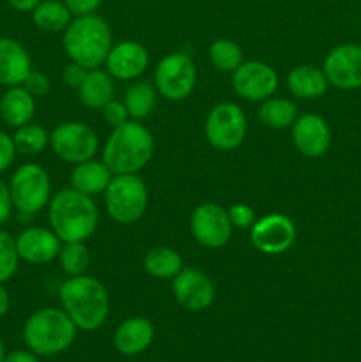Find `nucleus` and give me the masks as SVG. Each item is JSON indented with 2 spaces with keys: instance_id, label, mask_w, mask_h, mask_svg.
<instances>
[{
  "instance_id": "nucleus-32",
  "label": "nucleus",
  "mask_w": 361,
  "mask_h": 362,
  "mask_svg": "<svg viewBox=\"0 0 361 362\" xmlns=\"http://www.w3.org/2000/svg\"><path fill=\"white\" fill-rule=\"evenodd\" d=\"M20 255L16 250V239L9 232L0 228V283H6L16 274Z\"/></svg>"
},
{
  "instance_id": "nucleus-35",
  "label": "nucleus",
  "mask_w": 361,
  "mask_h": 362,
  "mask_svg": "<svg viewBox=\"0 0 361 362\" xmlns=\"http://www.w3.org/2000/svg\"><path fill=\"white\" fill-rule=\"evenodd\" d=\"M23 87L27 88L34 98H42V95H46L50 92V78L46 76L45 73H41V71L32 69L30 73H28V76L25 78Z\"/></svg>"
},
{
  "instance_id": "nucleus-15",
  "label": "nucleus",
  "mask_w": 361,
  "mask_h": 362,
  "mask_svg": "<svg viewBox=\"0 0 361 362\" xmlns=\"http://www.w3.org/2000/svg\"><path fill=\"white\" fill-rule=\"evenodd\" d=\"M328 81L343 90L361 87V46L340 45L328 53L324 60Z\"/></svg>"
},
{
  "instance_id": "nucleus-38",
  "label": "nucleus",
  "mask_w": 361,
  "mask_h": 362,
  "mask_svg": "<svg viewBox=\"0 0 361 362\" xmlns=\"http://www.w3.org/2000/svg\"><path fill=\"white\" fill-rule=\"evenodd\" d=\"M88 69H85V67H81L80 64H69V66H66V69H64L62 73V78H64V83L69 85V87H80L81 81L85 80V76H87Z\"/></svg>"
},
{
  "instance_id": "nucleus-37",
  "label": "nucleus",
  "mask_w": 361,
  "mask_h": 362,
  "mask_svg": "<svg viewBox=\"0 0 361 362\" xmlns=\"http://www.w3.org/2000/svg\"><path fill=\"white\" fill-rule=\"evenodd\" d=\"M101 2L103 0H64L67 9L74 16H85V14L96 13V9L101 6Z\"/></svg>"
},
{
  "instance_id": "nucleus-23",
  "label": "nucleus",
  "mask_w": 361,
  "mask_h": 362,
  "mask_svg": "<svg viewBox=\"0 0 361 362\" xmlns=\"http://www.w3.org/2000/svg\"><path fill=\"white\" fill-rule=\"evenodd\" d=\"M328 78L324 71L315 66H297L287 74V87L299 99L322 98L328 90Z\"/></svg>"
},
{
  "instance_id": "nucleus-4",
  "label": "nucleus",
  "mask_w": 361,
  "mask_h": 362,
  "mask_svg": "<svg viewBox=\"0 0 361 362\" xmlns=\"http://www.w3.org/2000/svg\"><path fill=\"white\" fill-rule=\"evenodd\" d=\"M64 52L85 69L101 66L112 49L110 25L96 13L76 16L64 30Z\"/></svg>"
},
{
  "instance_id": "nucleus-33",
  "label": "nucleus",
  "mask_w": 361,
  "mask_h": 362,
  "mask_svg": "<svg viewBox=\"0 0 361 362\" xmlns=\"http://www.w3.org/2000/svg\"><path fill=\"white\" fill-rule=\"evenodd\" d=\"M229 218L232 226H237V228H251L255 223V212L250 205L246 204H234L232 207H229Z\"/></svg>"
},
{
  "instance_id": "nucleus-7",
  "label": "nucleus",
  "mask_w": 361,
  "mask_h": 362,
  "mask_svg": "<svg viewBox=\"0 0 361 362\" xmlns=\"http://www.w3.org/2000/svg\"><path fill=\"white\" fill-rule=\"evenodd\" d=\"M14 209L21 214H35L50 204L52 184L45 168L35 163L18 166L9 182Z\"/></svg>"
},
{
  "instance_id": "nucleus-8",
  "label": "nucleus",
  "mask_w": 361,
  "mask_h": 362,
  "mask_svg": "<svg viewBox=\"0 0 361 362\" xmlns=\"http://www.w3.org/2000/svg\"><path fill=\"white\" fill-rule=\"evenodd\" d=\"M197 69L186 53H170L163 57L154 71V85L168 101H183L193 92Z\"/></svg>"
},
{
  "instance_id": "nucleus-41",
  "label": "nucleus",
  "mask_w": 361,
  "mask_h": 362,
  "mask_svg": "<svg viewBox=\"0 0 361 362\" xmlns=\"http://www.w3.org/2000/svg\"><path fill=\"white\" fill-rule=\"evenodd\" d=\"M7 2L18 13H32L41 0H7Z\"/></svg>"
},
{
  "instance_id": "nucleus-13",
  "label": "nucleus",
  "mask_w": 361,
  "mask_h": 362,
  "mask_svg": "<svg viewBox=\"0 0 361 362\" xmlns=\"http://www.w3.org/2000/svg\"><path fill=\"white\" fill-rule=\"evenodd\" d=\"M232 87L246 101H265L278 88V74L269 64L243 62L232 73Z\"/></svg>"
},
{
  "instance_id": "nucleus-42",
  "label": "nucleus",
  "mask_w": 361,
  "mask_h": 362,
  "mask_svg": "<svg viewBox=\"0 0 361 362\" xmlns=\"http://www.w3.org/2000/svg\"><path fill=\"white\" fill-rule=\"evenodd\" d=\"M9 306H11L9 293H7V290L4 288V283H0V318L6 317L7 311H9Z\"/></svg>"
},
{
  "instance_id": "nucleus-43",
  "label": "nucleus",
  "mask_w": 361,
  "mask_h": 362,
  "mask_svg": "<svg viewBox=\"0 0 361 362\" xmlns=\"http://www.w3.org/2000/svg\"><path fill=\"white\" fill-rule=\"evenodd\" d=\"M4 357H6V349H4V341L0 338V362H4Z\"/></svg>"
},
{
  "instance_id": "nucleus-6",
  "label": "nucleus",
  "mask_w": 361,
  "mask_h": 362,
  "mask_svg": "<svg viewBox=\"0 0 361 362\" xmlns=\"http://www.w3.org/2000/svg\"><path fill=\"white\" fill-rule=\"evenodd\" d=\"M149 191L137 173L113 175L105 189V205L110 218L120 225H133L144 216Z\"/></svg>"
},
{
  "instance_id": "nucleus-11",
  "label": "nucleus",
  "mask_w": 361,
  "mask_h": 362,
  "mask_svg": "<svg viewBox=\"0 0 361 362\" xmlns=\"http://www.w3.org/2000/svg\"><path fill=\"white\" fill-rule=\"evenodd\" d=\"M190 228L198 244L209 250H219L232 237L229 212L218 204H202L191 212Z\"/></svg>"
},
{
  "instance_id": "nucleus-14",
  "label": "nucleus",
  "mask_w": 361,
  "mask_h": 362,
  "mask_svg": "<svg viewBox=\"0 0 361 362\" xmlns=\"http://www.w3.org/2000/svg\"><path fill=\"white\" fill-rule=\"evenodd\" d=\"M251 244L264 255H282L296 240V226L283 214H268L251 226Z\"/></svg>"
},
{
  "instance_id": "nucleus-29",
  "label": "nucleus",
  "mask_w": 361,
  "mask_h": 362,
  "mask_svg": "<svg viewBox=\"0 0 361 362\" xmlns=\"http://www.w3.org/2000/svg\"><path fill=\"white\" fill-rule=\"evenodd\" d=\"M16 151L23 156H38L50 145V134L39 124H25L13 134Z\"/></svg>"
},
{
  "instance_id": "nucleus-31",
  "label": "nucleus",
  "mask_w": 361,
  "mask_h": 362,
  "mask_svg": "<svg viewBox=\"0 0 361 362\" xmlns=\"http://www.w3.org/2000/svg\"><path fill=\"white\" fill-rule=\"evenodd\" d=\"M59 260L60 269L69 278H73V276L85 274L91 257H88V250L85 243H64L62 250L59 253Z\"/></svg>"
},
{
  "instance_id": "nucleus-36",
  "label": "nucleus",
  "mask_w": 361,
  "mask_h": 362,
  "mask_svg": "<svg viewBox=\"0 0 361 362\" xmlns=\"http://www.w3.org/2000/svg\"><path fill=\"white\" fill-rule=\"evenodd\" d=\"M16 145L11 134L0 131V173L7 172L16 158Z\"/></svg>"
},
{
  "instance_id": "nucleus-34",
  "label": "nucleus",
  "mask_w": 361,
  "mask_h": 362,
  "mask_svg": "<svg viewBox=\"0 0 361 362\" xmlns=\"http://www.w3.org/2000/svg\"><path fill=\"white\" fill-rule=\"evenodd\" d=\"M101 112H103V119H105V122L112 127L122 126L124 122H127V117H130L124 103L115 101V99L106 103V105L101 108Z\"/></svg>"
},
{
  "instance_id": "nucleus-26",
  "label": "nucleus",
  "mask_w": 361,
  "mask_h": 362,
  "mask_svg": "<svg viewBox=\"0 0 361 362\" xmlns=\"http://www.w3.org/2000/svg\"><path fill=\"white\" fill-rule=\"evenodd\" d=\"M32 21L38 28L45 32L66 30L71 23V11L59 0H41L39 6L32 11Z\"/></svg>"
},
{
  "instance_id": "nucleus-2",
  "label": "nucleus",
  "mask_w": 361,
  "mask_h": 362,
  "mask_svg": "<svg viewBox=\"0 0 361 362\" xmlns=\"http://www.w3.org/2000/svg\"><path fill=\"white\" fill-rule=\"evenodd\" d=\"M62 310L78 329L92 332L108 318L110 297L105 285L92 276H73L60 285Z\"/></svg>"
},
{
  "instance_id": "nucleus-10",
  "label": "nucleus",
  "mask_w": 361,
  "mask_h": 362,
  "mask_svg": "<svg viewBox=\"0 0 361 362\" xmlns=\"http://www.w3.org/2000/svg\"><path fill=\"white\" fill-rule=\"evenodd\" d=\"M50 147L57 158L78 165L94 158L99 140L96 131L87 124L64 122L59 124L50 134Z\"/></svg>"
},
{
  "instance_id": "nucleus-18",
  "label": "nucleus",
  "mask_w": 361,
  "mask_h": 362,
  "mask_svg": "<svg viewBox=\"0 0 361 362\" xmlns=\"http://www.w3.org/2000/svg\"><path fill=\"white\" fill-rule=\"evenodd\" d=\"M110 76L115 80H137L149 66V53L140 42L122 41L112 46L105 60Z\"/></svg>"
},
{
  "instance_id": "nucleus-24",
  "label": "nucleus",
  "mask_w": 361,
  "mask_h": 362,
  "mask_svg": "<svg viewBox=\"0 0 361 362\" xmlns=\"http://www.w3.org/2000/svg\"><path fill=\"white\" fill-rule=\"evenodd\" d=\"M80 101L91 110H101L106 103H110L115 94V85L113 78L110 76L108 71L101 69H88L87 76L78 87Z\"/></svg>"
},
{
  "instance_id": "nucleus-3",
  "label": "nucleus",
  "mask_w": 361,
  "mask_h": 362,
  "mask_svg": "<svg viewBox=\"0 0 361 362\" xmlns=\"http://www.w3.org/2000/svg\"><path fill=\"white\" fill-rule=\"evenodd\" d=\"M154 138L151 131L138 122H124L113 127L103 148V163L113 175L137 173L152 159Z\"/></svg>"
},
{
  "instance_id": "nucleus-30",
  "label": "nucleus",
  "mask_w": 361,
  "mask_h": 362,
  "mask_svg": "<svg viewBox=\"0 0 361 362\" xmlns=\"http://www.w3.org/2000/svg\"><path fill=\"white\" fill-rule=\"evenodd\" d=\"M209 59L222 73H234L243 64V49L230 39H216L209 48Z\"/></svg>"
},
{
  "instance_id": "nucleus-39",
  "label": "nucleus",
  "mask_w": 361,
  "mask_h": 362,
  "mask_svg": "<svg viewBox=\"0 0 361 362\" xmlns=\"http://www.w3.org/2000/svg\"><path fill=\"white\" fill-rule=\"evenodd\" d=\"M13 198H11L9 184L4 182L0 179V226L4 223H7V219L11 218V212H13Z\"/></svg>"
},
{
  "instance_id": "nucleus-9",
  "label": "nucleus",
  "mask_w": 361,
  "mask_h": 362,
  "mask_svg": "<svg viewBox=\"0 0 361 362\" xmlns=\"http://www.w3.org/2000/svg\"><path fill=\"white\" fill-rule=\"evenodd\" d=\"M205 138L218 151H234L246 136V115L234 103H219L205 119Z\"/></svg>"
},
{
  "instance_id": "nucleus-20",
  "label": "nucleus",
  "mask_w": 361,
  "mask_h": 362,
  "mask_svg": "<svg viewBox=\"0 0 361 362\" xmlns=\"http://www.w3.org/2000/svg\"><path fill=\"white\" fill-rule=\"evenodd\" d=\"M154 341V325L145 317H131L117 327L113 334L115 350L122 356H138Z\"/></svg>"
},
{
  "instance_id": "nucleus-40",
  "label": "nucleus",
  "mask_w": 361,
  "mask_h": 362,
  "mask_svg": "<svg viewBox=\"0 0 361 362\" xmlns=\"http://www.w3.org/2000/svg\"><path fill=\"white\" fill-rule=\"evenodd\" d=\"M39 356H35L32 350H13V352L6 354L4 362H39Z\"/></svg>"
},
{
  "instance_id": "nucleus-27",
  "label": "nucleus",
  "mask_w": 361,
  "mask_h": 362,
  "mask_svg": "<svg viewBox=\"0 0 361 362\" xmlns=\"http://www.w3.org/2000/svg\"><path fill=\"white\" fill-rule=\"evenodd\" d=\"M297 119V106L283 98H269L258 108V120L271 129H287Z\"/></svg>"
},
{
  "instance_id": "nucleus-25",
  "label": "nucleus",
  "mask_w": 361,
  "mask_h": 362,
  "mask_svg": "<svg viewBox=\"0 0 361 362\" xmlns=\"http://www.w3.org/2000/svg\"><path fill=\"white\" fill-rule=\"evenodd\" d=\"M144 269L158 279H173L183 269V258L172 247H154L144 258Z\"/></svg>"
},
{
  "instance_id": "nucleus-22",
  "label": "nucleus",
  "mask_w": 361,
  "mask_h": 362,
  "mask_svg": "<svg viewBox=\"0 0 361 362\" xmlns=\"http://www.w3.org/2000/svg\"><path fill=\"white\" fill-rule=\"evenodd\" d=\"M112 177L113 173L110 172L105 163L88 159V161L78 163L74 166V170L71 172V184H73V189L94 197V194L105 193Z\"/></svg>"
},
{
  "instance_id": "nucleus-5",
  "label": "nucleus",
  "mask_w": 361,
  "mask_h": 362,
  "mask_svg": "<svg viewBox=\"0 0 361 362\" xmlns=\"http://www.w3.org/2000/svg\"><path fill=\"white\" fill-rule=\"evenodd\" d=\"M78 327L69 315L59 308L34 311L23 325V341L39 357H52L66 352L76 339Z\"/></svg>"
},
{
  "instance_id": "nucleus-28",
  "label": "nucleus",
  "mask_w": 361,
  "mask_h": 362,
  "mask_svg": "<svg viewBox=\"0 0 361 362\" xmlns=\"http://www.w3.org/2000/svg\"><path fill=\"white\" fill-rule=\"evenodd\" d=\"M156 105V90L147 81H137L131 85L124 95V106L133 119L142 120L151 115Z\"/></svg>"
},
{
  "instance_id": "nucleus-17",
  "label": "nucleus",
  "mask_w": 361,
  "mask_h": 362,
  "mask_svg": "<svg viewBox=\"0 0 361 362\" xmlns=\"http://www.w3.org/2000/svg\"><path fill=\"white\" fill-rule=\"evenodd\" d=\"M292 141L306 158H321L331 145V131L322 117L304 113L292 124Z\"/></svg>"
},
{
  "instance_id": "nucleus-21",
  "label": "nucleus",
  "mask_w": 361,
  "mask_h": 362,
  "mask_svg": "<svg viewBox=\"0 0 361 362\" xmlns=\"http://www.w3.org/2000/svg\"><path fill=\"white\" fill-rule=\"evenodd\" d=\"M34 113L35 98L23 85L9 87L0 99V117L7 126L14 127V129L32 122Z\"/></svg>"
},
{
  "instance_id": "nucleus-12",
  "label": "nucleus",
  "mask_w": 361,
  "mask_h": 362,
  "mask_svg": "<svg viewBox=\"0 0 361 362\" xmlns=\"http://www.w3.org/2000/svg\"><path fill=\"white\" fill-rule=\"evenodd\" d=\"M172 292L177 304L191 313L205 311L216 296L214 285L204 271L197 267H183L173 278Z\"/></svg>"
},
{
  "instance_id": "nucleus-1",
  "label": "nucleus",
  "mask_w": 361,
  "mask_h": 362,
  "mask_svg": "<svg viewBox=\"0 0 361 362\" xmlns=\"http://www.w3.org/2000/svg\"><path fill=\"white\" fill-rule=\"evenodd\" d=\"M48 221L62 243H85L98 228L99 211L92 197L71 187L50 198Z\"/></svg>"
},
{
  "instance_id": "nucleus-16",
  "label": "nucleus",
  "mask_w": 361,
  "mask_h": 362,
  "mask_svg": "<svg viewBox=\"0 0 361 362\" xmlns=\"http://www.w3.org/2000/svg\"><path fill=\"white\" fill-rule=\"evenodd\" d=\"M16 250L20 260L32 265H45L55 260L62 250V240L52 228L30 226L16 237Z\"/></svg>"
},
{
  "instance_id": "nucleus-19",
  "label": "nucleus",
  "mask_w": 361,
  "mask_h": 362,
  "mask_svg": "<svg viewBox=\"0 0 361 362\" xmlns=\"http://www.w3.org/2000/svg\"><path fill=\"white\" fill-rule=\"evenodd\" d=\"M32 71V60L21 42L11 37H0V85L16 87L23 85Z\"/></svg>"
}]
</instances>
